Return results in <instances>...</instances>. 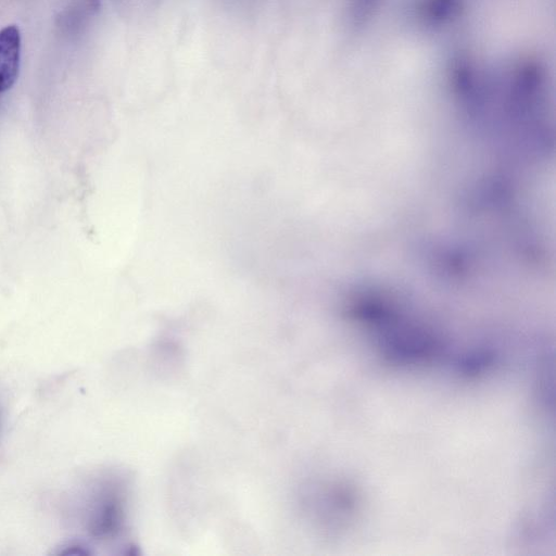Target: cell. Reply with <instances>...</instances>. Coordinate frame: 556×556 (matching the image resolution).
Returning <instances> with one entry per match:
<instances>
[{
	"label": "cell",
	"instance_id": "cell-1",
	"mask_svg": "<svg viewBox=\"0 0 556 556\" xmlns=\"http://www.w3.org/2000/svg\"><path fill=\"white\" fill-rule=\"evenodd\" d=\"M22 38L16 25L0 29V92L10 89L17 79Z\"/></svg>",
	"mask_w": 556,
	"mask_h": 556
},
{
	"label": "cell",
	"instance_id": "cell-2",
	"mask_svg": "<svg viewBox=\"0 0 556 556\" xmlns=\"http://www.w3.org/2000/svg\"><path fill=\"white\" fill-rule=\"evenodd\" d=\"M465 0H424L421 13L431 25H443L457 17Z\"/></svg>",
	"mask_w": 556,
	"mask_h": 556
},
{
	"label": "cell",
	"instance_id": "cell-3",
	"mask_svg": "<svg viewBox=\"0 0 556 556\" xmlns=\"http://www.w3.org/2000/svg\"><path fill=\"white\" fill-rule=\"evenodd\" d=\"M377 0H355L354 12L361 16H367Z\"/></svg>",
	"mask_w": 556,
	"mask_h": 556
},
{
	"label": "cell",
	"instance_id": "cell-4",
	"mask_svg": "<svg viewBox=\"0 0 556 556\" xmlns=\"http://www.w3.org/2000/svg\"><path fill=\"white\" fill-rule=\"evenodd\" d=\"M87 4L90 11L96 12L100 8L101 0H87Z\"/></svg>",
	"mask_w": 556,
	"mask_h": 556
}]
</instances>
